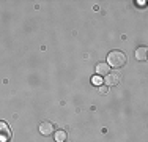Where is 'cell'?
Masks as SVG:
<instances>
[{
  "instance_id": "obj_1",
  "label": "cell",
  "mask_w": 148,
  "mask_h": 142,
  "mask_svg": "<svg viewBox=\"0 0 148 142\" xmlns=\"http://www.w3.org/2000/svg\"><path fill=\"white\" fill-rule=\"evenodd\" d=\"M126 62H128V57H126V54H123L121 51H112L107 55V65L110 68L112 66L114 68H123L126 65Z\"/></svg>"
},
{
  "instance_id": "obj_2",
  "label": "cell",
  "mask_w": 148,
  "mask_h": 142,
  "mask_svg": "<svg viewBox=\"0 0 148 142\" xmlns=\"http://www.w3.org/2000/svg\"><path fill=\"white\" fill-rule=\"evenodd\" d=\"M38 130H40V133L43 134V136H51L52 133H55V126H54V123H51V122H41L40 126H38Z\"/></svg>"
},
{
  "instance_id": "obj_3",
  "label": "cell",
  "mask_w": 148,
  "mask_h": 142,
  "mask_svg": "<svg viewBox=\"0 0 148 142\" xmlns=\"http://www.w3.org/2000/svg\"><path fill=\"white\" fill-rule=\"evenodd\" d=\"M11 139V131L5 122H0V142H8Z\"/></svg>"
},
{
  "instance_id": "obj_4",
  "label": "cell",
  "mask_w": 148,
  "mask_h": 142,
  "mask_svg": "<svg viewBox=\"0 0 148 142\" xmlns=\"http://www.w3.org/2000/svg\"><path fill=\"white\" fill-rule=\"evenodd\" d=\"M103 81L106 82V85H107V87H114V85H117V84L120 82V76H118V74L109 73L107 76H106V79H103Z\"/></svg>"
},
{
  "instance_id": "obj_5",
  "label": "cell",
  "mask_w": 148,
  "mask_h": 142,
  "mask_svg": "<svg viewBox=\"0 0 148 142\" xmlns=\"http://www.w3.org/2000/svg\"><path fill=\"white\" fill-rule=\"evenodd\" d=\"M110 73V66L107 65V63H98L96 65V74L98 76H107V74Z\"/></svg>"
},
{
  "instance_id": "obj_6",
  "label": "cell",
  "mask_w": 148,
  "mask_h": 142,
  "mask_svg": "<svg viewBox=\"0 0 148 142\" xmlns=\"http://www.w3.org/2000/svg\"><path fill=\"white\" fill-rule=\"evenodd\" d=\"M147 52H148V49L145 48V46L137 48L136 49V59L137 60H147Z\"/></svg>"
},
{
  "instance_id": "obj_7",
  "label": "cell",
  "mask_w": 148,
  "mask_h": 142,
  "mask_svg": "<svg viewBox=\"0 0 148 142\" xmlns=\"http://www.w3.org/2000/svg\"><path fill=\"white\" fill-rule=\"evenodd\" d=\"M54 137H55V141H57V142H65L66 141V131H63V130L55 131Z\"/></svg>"
},
{
  "instance_id": "obj_8",
  "label": "cell",
  "mask_w": 148,
  "mask_h": 142,
  "mask_svg": "<svg viewBox=\"0 0 148 142\" xmlns=\"http://www.w3.org/2000/svg\"><path fill=\"white\" fill-rule=\"evenodd\" d=\"M91 82H93L95 85H101V84L104 82V81L101 79V76H98V74H96V76H93V77H91Z\"/></svg>"
},
{
  "instance_id": "obj_9",
  "label": "cell",
  "mask_w": 148,
  "mask_h": 142,
  "mask_svg": "<svg viewBox=\"0 0 148 142\" xmlns=\"http://www.w3.org/2000/svg\"><path fill=\"white\" fill-rule=\"evenodd\" d=\"M99 92H101L103 95H106V93H107V87H106V85H103V87H99Z\"/></svg>"
}]
</instances>
